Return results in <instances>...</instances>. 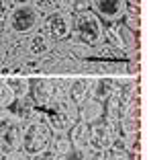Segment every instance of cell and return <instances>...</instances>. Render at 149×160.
I'll return each instance as SVG.
<instances>
[{
  "instance_id": "6da1fadb",
  "label": "cell",
  "mask_w": 149,
  "mask_h": 160,
  "mask_svg": "<svg viewBox=\"0 0 149 160\" xmlns=\"http://www.w3.org/2000/svg\"><path fill=\"white\" fill-rule=\"evenodd\" d=\"M35 21H37V14H35V10H33L31 6H27V4L19 6V8L12 12V17H10V25H12L16 31H21V33L33 29Z\"/></svg>"
},
{
  "instance_id": "7a4b0ae2",
  "label": "cell",
  "mask_w": 149,
  "mask_h": 160,
  "mask_svg": "<svg viewBox=\"0 0 149 160\" xmlns=\"http://www.w3.org/2000/svg\"><path fill=\"white\" fill-rule=\"evenodd\" d=\"M96 8L104 17H117L121 12V0H96Z\"/></svg>"
},
{
  "instance_id": "3957f363",
  "label": "cell",
  "mask_w": 149,
  "mask_h": 160,
  "mask_svg": "<svg viewBox=\"0 0 149 160\" xmlns=\"http://www.w3.org/2000/svg\"><path fill=\"white\" fill-rule=\"evenodd\" d=\"M119 35H121L125 45H131V43H133V35H131V31L127 27H119Z\"/></svg>"
},
{
  "instance_id": "277c9868",
  "label": "cell",
  "mask_w": 149,
  "mask_h": 160,
  "mask_svg": "<svg viewBox=\"0 0 149 160\" xmlns=\"http://www.w3.org/2000/svg\"><path fill=\"white\" fill-rule=\"evenodd\" d=\"M19 2H23V4H25V2H27V0H19Z\"/></svg>"
}]
</instances>
